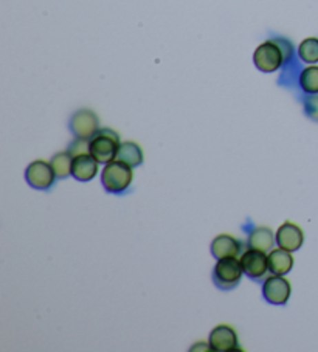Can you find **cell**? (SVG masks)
Segmentation results:
<instances>
[{"instance_id": "obj_16", "label": "cell", "mask_w": 318, "mask_h": 352, "mask_svg": "<svg viewBox=\"0 0 318 352\" xmlns=\"http://www.w3.org/2000/svg\"><path fill=\"white\" fill-rule=\"evenodd\" d=\"M299 87L304 94H318V65H309L299 74Z\"/></svg>"}, {"instance_id": "obj_17", "label": "cell", "mask_w": 318, "mask_h": 352, "mask_svg": "<svg viewBox=\"0 0 318 352\" xmlns=\"http://www.w3.org/2000/svg\"><path fill=\"white\" fill-rule=\"evenodd\" d=\"M50 163H52L54 175H56L58 179H67L69 175H72L73 157L69 151H65V153H58L53 157Z\"/></svg>"}, {"instance_id": "obj_15", "label": "cell", "mask_w": 318, "mask_h": 352, "mask_svg": "<svg viewBox=\"0 0 318 352\" xmlns=\"http://www.w3.org/2000/svg\"><path fill=\"white\" fill-rule=\"evenodd\" d=\"M143 159H145L143 151L137 143L125 142V143L120 144L118 153H117V159H115V160H120V162L126 163V165L136 168V166L142 165Z\"/></svg>"}, {"instance_id": "obj_20", "label": "cell", "mask_w": 318, "mask_h": 352, "mask_svg": "<svg viewBox=\"0 0 318 352\" xmlns=\"http://www.w3.org/2000/svg\"><path fill=\"white\" fill-rule=\"evenodd\" d=\"M304 112L310 120H314L318 123V94L309 96V98L304 101Z\"/></svg>"}, {"instance_id": "obj_19", "label": "cell", "mask_w": 318, "mask_h": 352, "mask_svg": "<svg viewBox=\"0 0 318 352\" xmlns=\"http://www.w3.org/2000/svg\"><path fill=\"white\" fill-rule=\"evenodd\" d=\"M69 153L72 154V157H78V155H83V154H90V140L76 137L75 142L70 144Z\"/></svg>"}, {"instance_id": "obj_2", "label": "cell", "mask_w": 318, "mask_h": 352, "mask_svg": "<svg viewBox=\"0 0 318 352\" xmlns=\"http://www.w3.org/2000/svg\"><path fill=\"white\" fill-rule=\"evenodd\" d=\"M120 135L109 127H103L90 138V154L95 157L98 163H107L117 159L120 148Z\"/></svg>"}, {"instance_id": "obj_5", "label": "cell", "mask_w": 318, "mask_h": 352, "mask_svg": "<svg viewBox=\"0 0 318 352\" xmlns=\"http://www.w3.org/2000/svg\"><path fill=\"white\" fill-rule=\"evenodd\" d=\"M54 177H56V175H54L52 163H47L45 160H36L33 163H30L25 169L27 184L34 188V190H50L54 184Z\"/></svg>"}, {"instance_id": "obj_8", "label": "cell", "mask_w": 318, "mask_h": 352, "mask_svg": "<svg viewBox=\"0 0 318 352\" xmlns=\"http://www.w3.org/2000/svg\"><path fill=\"white\" fill-rule=\"evenodd\" d=\"M70 131L75 137L90 140L100 131V120H98L96 113L90 111V109H81V111L72 115Z\"/></svg>"}, {"instance_id": "obj_3", "label": "cell", "mask_w": 318, "mask_h": 352, "mask_svg": "<svg viewBox=\"0 0 318 352\" xmlns=\"http://www.w3.org/2000/svg\"><path fill=\"white\" fill-rule=\"evenodd\" d=\"M286 60L283 47L278 44L277 39L262 42L255 50L253 63L256 69L262 74H273L277 72Z\"/></svg>"}, {"instance_id": "obj_1", "label": "cell", "mask_w": 318, "mask_h": 352, "mask_svg": "<svg viewBox=\"0 0 318 352\" xmlns=\"http://www.w3.org/2000/svg\"><path fill=\"white\" fill-rule=\"evenodd\" d=\"M132 179V166L120 160L107 163L101 173V184L109 194H123L131 186Z\"/></svg>"}, {"instance_id": "obj_6", "label": "cell", "mask_w": 318, "mask_h": 352, "mask_svg": "<svg viewBox=\"0 0 318 352\" xmlns=\"http://www.w3.org/2000/svg\"><path fill=\"white\" fill-rule=\"evenodd\" d=\"M290 283L281 275L268 276L262 284V296L273 306H286L290 298Z\"/></svg>"}, {"instance_id": "obj_12", "label": "cell", "mask_w": 318, "mask_h": 352, "mask_svg": "<svg viewBox=\"0 0 318 352\" xmlns=\"http://www.w3.org/2000/svg\"><path fill=\"white\" fill-rule=\"evenodd\" d=\"M98 174V162L92 154L73 157L72 175L79 182H90Z\"/></svg>"}, {"instance_id": "obj_11", "label": "cell", "mask_w": 318, "mask_h": 352, "mask_svg": "<svg viewBox=\"0 0 318 352\" xmlns=\"http://www.w3.org/2000/svg\"><path fill=\"white\" fill-rule=\"evenodd\" d=\"M211 254L216 259L224 258H240L242 252V242L230 234H219L211 241Z\"/></svg>"}, {"instance_id": "obj_10", "label": "cell", "mask_w": 318, "mask_h": 352, "mask_svg": "<svg viewBox=\"0 0 318 352\" xmlns=\"http://www.w3.org/2000/svg\"><path fill=\"white\" fill-rule=\"evenodd\" d=\"M275 238H277V245L284 248L287 252H297L301 248L303 242H304V233L303 230L299 228L298 226L292 222H284L283 226L278 228L277 234H275Z\"/></svg>"}, {"instance_id": "obj_4", "label": "cell", "mask_w": 318, "mask_h": 352, "mask_svg": "<svg viewBox=\"0 0 318 352\" xmlns=\"http://www.w3.org/2000/svg\"><path fill=\"white\" fill-rule=\"evenodd\" d=\"M242 264L241 259L237 258H224L218 259L213 270V283L216 284L218 289L231 290L241 283L242 278Z\"/></svg>"}, {"instance_id": "obj_7", "label": "cell", "mask_w": 318, "mask_h": 352, "mask_svg": "<svg viewBox=\"0 0 318 352\" xmlns=\"http://www.w3.org/2000/svg\"><path fill=\"white\" fill-rule=\"evenodd\" d=\"M241 264L244 273L256 283H261V279L266 278L267 272H271L267 254L261 250H255V248H248L241 254Z\"/></svg>"}, {"instance_id": "obj_18", "label": "cell", "mask_w": 318, "mask_h": 352, "mask_svg": "<svg viewBox=\"0 0 318 352\" xmlns=\"http://www.w3.org/2000/svg\"><path fill=\"white\" fill-rule=\"evenodd\" d=\"M298 56L306 64L318 63V38H308L298 45Z\"/></svg>"}, {"instance_id": "obj_9", "label": "cell", "mask_w": 318, "mask_h": 352, "mask_svg": "<svg viewBox=\"0 0 318 352\" xmlns=\"http://www.w3.org/2000/svg\"><path fill=\"white\" fill-rule=\"evenodd\" d=\"M237 333L231 326L219 324L210 333V349L216 352H233L240 349Z\"/></svg>"}, {"instance_id": "obj_13", "label": "cell", "mask_w": 318, "mask_h": 352, "mask_svg": "<svg viewBox=\"0 0 318 352\" xmlns=\"http://www.w3.org/2000/svg\"><path fill=\"white\" fill-rule=\"evenodd\" d=\"M293 267V258L290 252L284 250V248H275L268 253V270L272 275H281L284 276L292 270Z\"/></svg>"}, {"instance_id": "obj_14", "label": "cell", "mask_w": 318, "mask_h": 352, "mask_svg": "<svg viewBox=\"0 0 318 352\" xmlns=\"http://www.w3.org/2000/svg\"><path fill=\"white\" fill-rule=\"evenodd\" d=\"M277 242V238L273 236V232L267 227H255L252 232L248 233L247 245L248 248H255V250L261 252H271L273 244Z\"/></svg>"}]
</instances>
